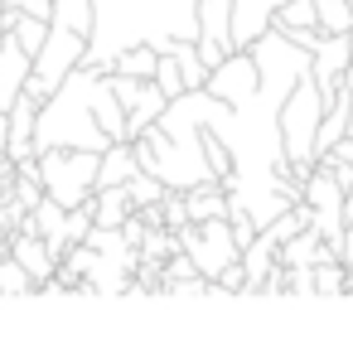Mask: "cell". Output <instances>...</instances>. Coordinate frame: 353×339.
Masks as SVG:
<instances>
[{"mask_svg": "<svg viewBox=\"0 0 353 339\" xmlns=\"http://www.w3.org/2000/svg\"><path fill=\"white\" fill-rule=\"evenodd\" d=\"M126 194H131V204L136 209H155V204H165V194H170V184L160 180V175H136V180H126Z\"/></svg>", "mask_w": 353, "mask_h": 339, "instance_id": "19", "label": "cell"}, {"mask_svg": "<svg viewBox=\"0 0 353 339\" xmlns=\"http://www.w3.org/2000/svg\"><path fill=\"white\" fill-rule=\"evenodd\" d=\"M30 68H34V59L25 54V44L15 39V30H0V112L15 107V97L30 83Z\"/></svg>", "mask_w": 353, "mask_h": 339, "instance_id": "11", "label": "cell"}, {"mask_svg": "<svg viewBox=\"0 0 353 339\" xmlns=\"http://www.w3.org/2000/svg\"><path fill=\"white\" fill-rule=\"evenodd\" d=\"M348 112H353V88L343 83V88L329 97L324 117H319V131H314V155H329V151L348 136Z\"/></svg>", "mask_w": 353, "mask_h": 339, "instance_id": "13", "label": "cell"}, {"mask_svg": "<svg viewBox=\"0 0 353 339\" xmlns=\"http://www.w3.org/2000/svg\"><path fill=\"white\" fill-rule=\"evenodd\" d=\"M271 25L285 30V35H290V30H319V20H314V0H285Z\"/></svg>", "mask_w": 353, "mask_h": 339, "instance_id": "20", "label": "cell"}, {"mask_svg": "<svg viewBox=\"0 0 353 339\" xmlns=\"http://www.w3.org/2000/svg\"><path fill=\"white\" fill-rule=\"evenodd\" d=\"M160 68V49L155 44H131L112 59V73H126V78H155Z\"/></svg>", "mask_w": 353, "mask_h": 339, "instance_id": "17", "label": "cell"}, {"mask_svg": "<svg viewBox=\"0 0 353 339\" xmlns=\"http://www.w3.org/2000/svg\"><path fill=\"white\" fill-rule=\"evenodd\" d=\"M348 131H353V112H348Z\"/></svg>", "mask_w": 353, "mask_h": 339, "instance_id": "26", "label": "cell"}, {"mask_svg": "<svg viewBox=\"0 0 353 339\" xmlns=\"http://www.w3.org/2000/svg\"><path fill=\"white\" fill-rule=\"evenodd\" d=\"M329 155H334V160H343V165H353V131H348V136H343V141H339Z\"/></svg>", "mask_w": 353, "mask_h": 339, "instance_id": "25", "label": "cell"}, {"mask_svg": "<svg viewBox=\"0 0 353 339\" xmlns=\"http://www.w3.org/2000/svg\"><path fill=\"white\" fill-rule=\"evenodd\" d=\"M329 97L324 88L314 83V68L300 73V83L290 88V97L281 102V146H285V160H290V180L305 189V180L314 175L319 155H314V131H319V117H324Z\"/></svg>", "mask_w": 353, "mask_h": 339, "instance_id": "4", "label": "cell"}, {"mask_svg": "<svg viewBox=\"0 0 353 339\" xmlns=\"http://www.w3.org/2000/svg\"><path fill=\"white\" fill-rule=\"evenodd\" d=\"M348 291V271H343V262L334 257V262H319L314 267V296H343Z\"/></svg>", "mask_w": 353, "mask_h": 339, "instance_id": "21", "label": "cell"}, {"mask_svg": "<svg viewBox=\"0 0 353 339\" xmlns=\"http://www.w3.org/2000/svg\"><path fill=\"white\" fill-rule=\"evenodd\" d=\"M10 10H20V15H39V20H49L54 15V0H6Z\"/></svg>", "mask_w": 353, "mask_h": 339, "instance_id": "24", "label": "cell"}, {"mask_svg": "<svg viewBox=\"0 0 353 339\" xmlns=\"http://www.w3.org/2000/svg\"><path fill=\"white\" fill-rule=\"evenodd\" d=\"M34 122H39V97L34 93H20L15 107H10V141L0 155H10L15 165L20 160H34Z\"/></svg>", "mask_w": 353, "mask_h": 339, "instance_id": "12", "label": "cell"}, {"mask_svg": "<svg viewBox=\"0 0 353 339\" xmlns=\"http://www.w3.org/2000/svg\"><path fill=\"white\" fill-rule=\"evenodd\" d=\"M136 175H141V160H136V146H131V141H117V146L102 151V160H97V189L126 184V180H136Z\"/></svg>", "mask_w": 353, "mask_h": 339, "instance_id": "16", "label": "cell"}, {"mask_svg": "<svg viewBox=\"0 0 353 339\" xmlns=\"http://www.w3.org/2000/svg\"><path fill=\"white\" fill-rule=\"evenodd\" d=\"M92 228H121L131 213H136V204H131V194H126V184H107V189H92Z\"/></svg>", "mask_w": 353, "mask_h": 339, "instance_id": "15", "label": "cell"}, {"mask_svg": "<svg viewBox=\"0 0 353 339\" xmlns=\"http://www.w3.org/2000/svg\"><path fill=\"white\" fill-rule=\"evenodd\" d=\"M232 54V0H199V59L213 68Z\"/></svg>", "mask_w": 353, "mask_h": 339, "instance_id": "9", "label": "cell"}, {"mask_svg": "<svg viewBox=\"0 0 353 339\" xmlns=\"http://www.w3.org/2000/svg\"><path fill=\"white\" fill-rule=\"evenodd\" d=\"M179 247H184V257L194 262V271H203L208 281H213L228 262H237V257H242V247H237V238H232V223H228V218L184 223V228H179Z\"/></svg>", "mask_w": 353, "mask_h": 339, "instance_id": "6", "label": "cell"}, {"mask_svg": "<svg viewBox=\"0 0 353 339\" xmlns=\"http://www.w3.org/2000/svg\"><path fill=\"white\" fill-rule=\"evenodd\" d=\"M88 44H92V0H54L49 35H44V49L34 54V68H30L25 93H34L44 102L88 59Z\"/></svg>", "mask_w": 353, "mask_h": 339, "instance_id": "3", "label": "cell"}, {"mask_svg": "<svg viewBox=\"0 0 353 339\" xmlns=\"http://www.w3.org/2000/svg\"><path fill=\"white\" fill-rule=\"evenodd\" d=\"M10 257L34 276V286H49V281L59 276V257H54V252H49V242H44L39 233H30V228H25V238H15Z\"/></svg>", "mask_w": 353, "mask_h": 339, "instance_id": "14", "label": "cell"}, {"mask_svg": "<svg viewBox=\"0 0 353 339\" xmlns=\"http://www.w3.org/2000/svg\"><path fill=\"white\" fill-rule=\"evenodd\" d=\"M39 184L49 199H59L63 209H78L92 199L97 189V151H68V146H54V151H39Z\"/></svg>", "mask_w": 353, "mask_h": 339, "instance_id": "5", "label": "cell"}, {"mask_svg": "<svg viewBox=\"0 0 353 339\" xmlns=\"http://www.w3.org/2000/svg\"><path fill=\"white\" fill-rule=\"evenodd\" d=\"M314 20H319V35H348L353 30V6L348 0H314Z\"/></svg>", "mask_w": 353, "mask_h": 339, "instance_id": "18", "label": "cell"}, {"mask_svg": "<svg viewBox=\"0 0 353 339\" xmlns=\"http://www.w3.org/2000/svg\"><path fill=\"white\" fill-rule=\"evenodd\" d=\"M34 286V276L15 262V257H6V262H0V291H15V296H25Z\"/></svg>", "mask_w": 353, "mask_h": 339, "instance_id": "23", "label": "cell"}, {"mask_svg": "<svg viewBox=\"0 0 353 339\" xmlns=\"http://www.w3.org/2000/svg\"><path fill=\"white\" fill-rule=\"evenodd\" d=\"M348 6H353V0H348Z\"/></svg>", "mask_w": 353, "mask_h": 339, "instance_id": "27", "label": "cell"}, {"mask_svg": "<svg viewBox=\"0 0 353 339\" xmlns=\"http://www.w3.org/2000/svg\"><path fill=\"white\" fill-rule=\"evenodd\" d=\"M117 141H131L126 131V107L117 97L112 68H92L78 64L44 102H39V122H34V155L68 146V151H107Z\"/></svg>", "mask_w": 353, "mask_h": 339, "instance_id": "1", "label": "cell"}, {"mask_svg": "<svg viewBox=\"0 0 353 339\" xmlns=\"http://www.w3.org/2000/svg\"><path fill=\"white\" fill-rule=\"evenodd\" d=\"M112 83H117V97H121V107H126V131H131V141H136L141 131H150V126L160 122V112L170 107V97L160 93L155 78H126V73H112Z\"/></svg>", "mask_w": 353, "mask_h": 339, "instance_id": "8", "label": "cell"}, {"mask_svg": "<svg viewBox=\"0 0 353 339\" xmlns=\"http://www.w3.org/2000/svg\"><path fill=\"white\" fill-rule=\"evenodd\" d=\"M155 83H160V93L174 102L179 93H184V73H179V64H174V54H160V68H155Z\"/></svg>", "mask_w": 353, "mask_h": 339, "instance_id": "22", "label": "cell"}, {"mask_svg": "<svg viewBox=\"0 0 353 339\" xmlns=\"http://www.w3.org/2000/svg\"><path fill=\"white\" fill-rule=\"evenodd\" d=\"M305 204H310V213H314V233L339 247L348 218H343V184L334 180V170L314 165V175L305 180Z\"/></svg>", "mask_w": 353, "mask_h": 339, "instance_id": "7", "label": "cell"}, {"mask_svg": "<svg viewBox=\"0 0 353 339\" xmlns=\"http://www.w3.org/2000/svg\"><path fill=\"white\" fill-rule=\"evenodd\" d=\"M179 39L199 44V0H92V68H112V59L131 44H155L170 54Z\"/></svg>", "mask_w": 353, "mask_h": 339, "instance_id": "2", "label": "cell"}, {"mask_svg": "<svg viewBox=\"0 0 353 339\" xmlns=\"http://www.w3.org/2000/svg\"><path fill=\"white\" fill-rule=\"evenodd\" d=\"M353 59V44L348 35H319L314 49H310V68H314V83L324 88V97H334L343 88V68Z\"/></svg>", "mask_w": 353, "mask_h": 339, "instance_id": "10", "label": "cell"}]
</instances>
